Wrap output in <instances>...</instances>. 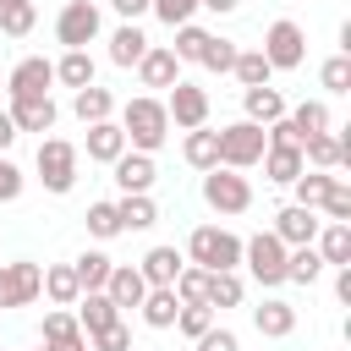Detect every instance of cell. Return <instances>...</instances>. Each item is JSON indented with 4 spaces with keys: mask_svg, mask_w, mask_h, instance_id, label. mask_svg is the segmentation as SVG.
I'll return each instance as SVG.
<instances>
[{
    "mask_svg": "<svg viewBox=\"0 0 351 351\" xmlns=\"http://www.w3.org/2000/svg\"><path fill=\"white\" fill-rule=\"evenodd\" d=\"M143 55H148V33H143L137 22H121V27L110 33V66L132 71V66H137Z\"/></svg>",
    "mask_w": 351,
    "mask_h": 351,
    "instance_id": "44dd1931",
    "label": "cell"
},
{
    "mask_svg": "<svg viewBox=\"0 0 351 351\" xmlns=\"http://www.w3.org/2000/svg\"><path fill=\"white\" fill-rule=\"evenodd\" d=\"M197 11H214V16H230V11H241V0H197Z\"/></svg>",
    "mask_w": 351,
    "mask_h": 351,
    "instance_id": "816d5d0a",
    "label": "cell"
},
{
    "mask_svg": "<svg viewBox=\"0 0 351 351\" xmlns=\"http://www.w3.org/2000/svg\"><path fill=\"white\" fill-rule=\"evenodd\" d=\"M137 82L143 88H165V93L181 82V60L170 55V44H148V55L137 60Z\"/></svg>",
    "mask_w": 351,
    "mask_h": 351,
    "instance_id": "9a60e30c",
    "label": "cell"
},
{
    "mask_svg": "<svg viewBox=\"0 0 351 351\" xmlns=\"http://www.w3.org/2000/svg\"><path fill=\"white\" fill-rule=\"evenodd\" d=\"M258 55L269 60V71H296V66L307 60V33H302V22H291V16H274V22L263 27V44H258Z\"/></svg>",
    "mask_w": 351,
    "mask_h": 351,
    "instance_id": "277c9868",
    "label": "cell"
},
{
    "mask_svg": "<svg viewBox=\"0 0 351 351\" xmlns=\"http://www.w3.org/2000/svg\"><path fill=\"white\" fill-rule=\"evenodd\" d=\"M258 165H263V176H269L274 186H291V181L307 170V165H302V148H263Z\"/></svg>",
    "mask_w": 351,
    "mask_h": 351,
    "instance_id": "4dcf8cb0",
    "label": "cell"
},
{
    "mask_svg": "<svg viewBox=\"0 0 351 351\" xmlns=\"http://www.w3.org/2000/svg\"><path fill=\"white\" fill-rule=\"evenodd\" d=\"M230 77H236L241 88H269V82H274V71H269V60H263L258 49H236V66H230Z\"/></svg>",
    "mask_w": 351,
    "mask_h": 351,
    "instance_id": "d590c367",
    "label": "cell"
},
{
    "mask_svg": "<svg viewBox=\"0 0 351 351\" xmlns=\"http://www.w3.org/2000/svg\"><path fill=\"white\" fill-rule=\"evenodd\" d=\"M0 93H5V77H0Z\"/></svg>",
    "mask_w": 351,
    "mask_h": 351,
    "instance_id": "11a10c76",
    "label": "cell"
},
{
    "mask_svg": "<svg viewBox=\"0 0 351 351\" xmlns=\"http://www.w3.org/2000/svg\"><path fill=\"white\" fill-rule=\"evenodd\" d=\"M291 104H285V93L269 82V88H241V121H252V126H274L280 115H285Z\"/></svg>",
    "mask_w": 351,
    "mask_h": 351,
    "instance_id": "2e32d148",
    "label": "cell"
},
{
    "mask_svg": "<svg viewBox=\"0 0 351 351\" xmlns=\"http://www.w3.org/2000/svg\"><path fill=\"white\" fill-rule=\"evenodd\" d=\"M38 27V5L33 0H0V33L5 38H27Z\"/></svg>",
    "mask_w": 351,
    "mask_h": 351,
    "instance_id": "836d02e7",
    "label": "cell"
},
{
    "mask_svg": "<svg viewBox=\"0 0 351 351\" xmlns=\"http://www.w3.org/2000/svg\"><path fill=\"white\" fill-rule=\"evenodd\" d=\"M203 44H208V27H197V22H186V27H176V44H170V55H176L181 66H197V55H203Z\"/></svg>",
    "mask_w": 351,
    "mask_h": 351,
    "instance_id": "ab89813d",
    "label": "cell"
},
{
    "mask_svg": "<svg viewBox=\"0 0 351 351\" xmlns=\"http://www.w3.org/2000/svg\"><path fill=\"white\" fill-rule=\"evenodd\" d=\"M93 77H99V66H93L88 49H66V55L55 60V82L71 88V93H77V88H93Z\"/></svg>",
    "mask_w": 351,
    "mask_h": 351,
    "instance_id": "d4e9b609",
    "label": "cell"
},
{
    "mask_svg": "<svg viewBox=\"0 0 351 351\" xmlns=\"http://www.w3.org/2000/svg\"><path fill=\"white\" fill-rule=\"evenodd\" d=\"M143 324L148 329H176V313H181V302H176V291L170 285H148V296H143Z\"/></svg>",
    "mask_w": 351,
    "mask_h": 351,
    "instance_id": "4316f807",
    "label": "cell"
},
{
    "mask_svg": "<svg viewBox=\"0 0 351 351\" xmlns=\"http://www.w3.org/2000/svg\"><path fill=\"white\" fill-rule=\"evenodd\" d=\"M181 258L197 263V269H208V274H219V269H241V236L225 230V225H197V230L186 236V252H181Z\"/></svg>",
    "mask_w": 351,
    "mask_h": 351,
    "instance_id": "7a4b0ae2",
    "label": "cell"
},
{
    "mask_svg": "<svg viewBox=\"0 0 351 351\" xmlns=\"http://www.w3.org/2000/svg\"><path fill=\"white\" fill-rule=\"evenodd\" d=\"M165 115H170L176 132H197V126H208V88H197V82L181 77V82L165 93Z\"/></svg>",
    "mask_w": 351,
    "mask_h": 351,
    "instance_id": "30bf717a",
    "label": "cell"
},
{
    "mask_svg": "<svg viewBox=\"0 0 351 351\" xmlns=\"http://www.w3.org/2000/svg\"><path fill=\"white\" fill-rule=\"evenodd\" d=\"M197 66L203 71H230L236 66V38H219V33H208V44H203V55H197Z\"/></svg>",
    "mask_w": 351,
    "mask_h": 351,
    "instance_id": "60d3db41",
    "label": "cell"
},
{
    "mask_svg": "<svg viewBox=\"0 0 351 351\" xmlns=\"http://www.w3.org/2000/svg\"><path fill=\"white\" fill-rule=\"evenodd\" d=\"M5 115L16 121V132H55V121H60V104L49 99V93H33V99H11L5 104Z\"/></svg>",
    "mask_w": 351,
    "mask_h": 351,
    "instance_id": "7c38bea8",
    "label": "cell"
},
{
    "mask_svg": "<svg viewBox=\"0 0 351 351\" xmlns=\"http://www.w3.org/2000/svg\"><path fill=\"white\" fill-rule=\"evenodd\" d=\"M82 219H88V236H93V241H115V236H121V214H115V203H110V197L88 203V214H82Z\"/></svg>",
    "mask_w": 351,
    "mask_h": 351,
    "instance_id": "f35d334b",
    "label": "cell"
},
{
    "mask_svg": "<svg viewBox=\"0 0 351 351\" xmlns=\"http://www.w3.org/2000/svg\"><path fill=\"white\" fill-rule=\"evenodd\" d=\"M16 137H22V132H16V121H11V115H5V110H0V154H5V148H11V143H16Z\"/></svg>",
    "mask_w": 351,
    "mask_h": 351,
    "instance_id": "f907efd6",
    "label": "cell"
},
{
    "mask_svg": "<svg viewBox=\"0 0 351 351\" xmlns=\"http://www.w3.org/2000/svg\"><path fill=\"white\" fill-rule=\"evenodd\" d=\"M99 33H104V11H99L93 0H66V5H60V16H55V44L88 49Z\"/></svg>",
    "mask_w": 351,
    "mask_h": 351,
    "instance_id": "ba28073f",
    "label": "cell"
},
{
    "mask_svg": "<svg viewBox=\"0 0 351 351\" xmlns=\"http://www.w3.org/2000/svg\"><path fill=\"white\" fill-rule=\"evenodd\" d=\"M82 340H88V335H82V324H77L71 307L44 313V346H82Z\"/></svg>",
    "mask_w": 351,
    "mask_h": 351,
    "instance_id": "d6a6232c",
    "label": "cell"
},
{
    "mask_svg": "<svg viewBox=\"0 0 351 351\" xmlns=\"http://www.w3.org/2000/svg\"><path fill=\"white\" fill-rule=\"evenodd\" d=\"M285 121H291V126H296V132H302V143H307V137H318V132H329V126H335V121H329V104H324V99H302V104H296V110H285Z\"/></svg>",
    "mask_w": 351,
    "mask_h": 351,
    "instance_id": "1f68e13d",
    "label": "cell"
},
{
    "mask_svg": "<svg viewBox=\"0 0 351 351\" xmlns=\"http://www.w3.org/2000/svg\"><path fill=\"white\" fill-rule=\"evenodd\" d=\"M22 186H27V176H22V165L0 154V203H16V197H22Z\"/></svg>",
    "mask_w": 351,
    "mask_h": 351,
    "instance_id": "7dc6e473",
    "label": "cell"
},
{
    "mask_svg": "<svg viewBox=\"0 0 351 351\" xmlns=\"http://www.w3.org/2000/svg\"><path fill=\"white\" fill-rule=\"evenodd\" d=\"M241 296H247V280H241V269H219V274H208V291H203V302L219 313V307H241Z\"/></svg>",
    "mask_w": 351,
    "mask_h": 351,
    "instance_id": "f1b7e54d",
    "label": "cell"
},
{
    "mask_svg": "<svg viewBox=\"0 0 351 351\" xmlns=\"http://www.w3.org/2000/svg\"><path fill=\"white\" fill-rule=\"evenodd\" d=\"M104 296L126 313V307H143V296H148V285H143V274H137V263H115L110 269V280H104Z\"/></svg>",
    "mask_w": 351,
    "mask_h": 351,
    "instance_id": "d6986e66",
    "label": "cell"
},
{
    "mask_svg": "<svg viewBox=\"0 0 351 351\" xmlns=\"http://www.w3.org/2000/svg\"><path fill=\"white\" fill-rule=\"evenodd\" d=\"M318 82H324V93H351V55H329L318 66Z\"/></svg>",
    "mask_w": 351,
    "mask_h": 351,
    "instance_id": "7bdbcfd3",
    "label": "cell"
},
{
    "mask_svg": "<svg viewBox=\"0 0 351 351\" xmlns=\"http://www.w3.org/2000/svg\"><path fill=\"white\" fill-rule=\"evenodd\" d=\"M203 203H208L219 219H230V214H247V208H252V181H247L241 170H225V165H214V170H203Z\"/></svg>",
    "mask_w": 351,
    "mask_h": 351,
    "instance_id": "5b68a950",
    "label": "cell"
},
{
    "mask_svg": "<svg viewBox=\"0 0 351 351\" xmlns=\"http://www.w3.org/2000/svg\"><path fill=\"white\" fill-rule=\"evenodd\" d=\"M110 269H115V258H110V252H99V247H88L82 258H71V274H77V291H104V280H110Z\"/></svg>",
    "mask_w": 351,
    "mask_h": 351,
    "instance_id": "83f0119b",
    "label": "cell"
},
{
    "mask_svg": "<svg viewBox=\"0 0 351 351\" xmlns=\"http://www.w3.org/2000/svg\"><path fill=\"white\" fill-rule=\"evenodd\" d=\"M335 302H351V269H335Z\"/></svg>",
    "mask_w": 351,
    "mask_h": 351,
    "instance_id": "f5cc1de1",
    "label": "cell"
},
{
    "mask_svg": "<svg viewBox=\"0 0 351 351\" xmlns=\"http://www.w3.org/2000/svg\"><path fill=\"white\" fill-rule=\"evenodd\" d=\"M77 165H82V148L66 143V137H38V154H33V170L44 181V192L66 197L77 186Z\"/></svg>",
    "mask_w": 351,
    "mask_h": 351,
    "instance_id": "3957f363",
    "label": "cell"
},
{
    "mask_svg": "<svg viewBox=\"0 0 351 351\" xmlns=\"http://www.w3.org/2000/svg\"><path fill=\"white\" fill-rule=\"evenodd\" d=\"M318 274H324V258L313 247H291L285 252V285H313Z\"/></svg>",
    "mask_w": 351,
    "mask_h": 351,
    "instance_id": "74e56055",
    "label": "cell"
},
{
    "mask_svg": "<svg viewBox=\"0 0 351 351\" xmlns=\"http://www.w3.org/2000/svg\"><path fill=\"white\" fill-rule=\"evenodd\" d=\"M49 88H55V60H44V55H22L5 71V99H33V93H49Z\"/></svg>",
    "mask_w": 351,
    "mask_h": 351,
    "instance_id": "8fae6325",
    "label": "cell"
},
{
    "mask_svg": "<svg viewBox=\"0 0 351 351\" xmlns=\"http://www.w3.org/2000/svg\"><path fill=\"white\" fill-rule=\"evenodd\" d=\"M313 252L324 258V269H351V225H318L313 236Z\"/></svg>",
    "mask_w": 351,
    "mask_h": 351,
    "instance_id": "ac0fdd59",
    "label": "cell"
},
{
    "mask_svg": "<svg viewBox=\"0 0 351 351\" xmlns=\"http://www.w3.org/2000/svg\"><path fill=\"white\" fill-rule=\"evenodd\" d=\"M44 296L55 302V307H77V274H71V263H49L44 269Z\"/></svg>",
    "mask_w": 351,
    "mask_h": 351,
    "instance_id": "e575fe53",
    "label": "cell"
},
{
    "mask_svg": "<svg viewBox=\"0 0 351 351\" xmlns=\"http://www.w3.org/2000/svg\"><path fill=\"white\" fill-rule=\"evenodd\" d=\"M71 115L82 121V126H99V121H115V93L110 88H77L71 93Z\"/></svg>",
    "mask_w": 351,
    "mask_h": 351,
    "instance_id": "7402d4cb",
    "label": "cell"
},
{
    "mask_svg": "<svg viewBox=\"0 0 351 351\" xmlns=\"http://www.w3.org/2000/svg\"><path fill=\"white\" fill-rule=\"evenodd\" d=\"M214 137H219V165H225V170H252V165L263 159V148H269L263 126H252V121H230V126H219Z\"/></svg>",
    "mask_w": 351,
    "mask_h": 351,
    "instance_id": "52a82bcc",
    "label": "cell"
},
{
    "mask_svg": "<svg viewBox=\"0 0 351 351\" xmlns=\"http://www.w3.org/2000/svg\"><path fill=\"white\" fill-rule=\"evenodd\" d=\"M148 5H154V0H110V11H115L121 22H137V16H148Z\"/></svg>",
    "mask_w": 351,
    "mask_h": 351,
    "instance_id": "681fc988",
    "label": "cell"
},
{
    "mask_svg": "<svg viewBox=\"0 0 351 351\" xmlns=\"http://www.w3.org/2000/svg\"><path fill=\"white\" fill-rule=\"evenodd\" d=\"M318 225H324V219H318L313 208H296V203H285V208L274 214V225H269V230L280 236V247H313Z\"/></svg>",
    "mask_w": 351,
    "mask_h": 351,
    "instance_id": "5bb4252c",
    "label": "cell"
},
{
    "mask_svg": "<svg viewBox=\"0 0 351 351\" xmlns=\"http://www.w3.org/2000/svg\"><path fill=\"white\" fill-rule=\"evenodd\" d=\"M285 252H291V247H280V236H274V230H258V236H247V241H241V263H247V274H252L263 291L285 285Z\"/></svg>",
    "mask_w": 351,
    "mask_h": 351,
    "instance_id": "8992f818",
    "label": "cell"
},
{
    "mask_svg": "<svg viewBox=\"0 0 351 351\" xmlns=\"http://www.w3.org/2000/svg\"><path fill=\"white\" fill-rule=\"evenodd\" d=\"M329 181H335L329 170H302V176L291 181V192H296L291 203H296V208H313V214H318V203H324V192H329Z\"/></svg>",
    "mask_w": 351,
    "mask_h": 351,
    "instance_id": "8d00e7d4",
    "label": "cell"
},
{
    "mask_svg": "<svg viewBox=\"0 0 351 351\" xmlns=\"http://www.w3.org/2000/svg\"><path fill=\"white\" fill-rule=\"evenodd\" d=\"M115 186H121V197H132V192H154V181H159V165H154V154H121L115 165Z\"/></svg>",
    "mask_w": 351,
    "mask_h": 351,
    "instance_id": "4fadbf2b",
    "label": "cell"
},
{
    "mask_svg": "<svg viewBox=\"0 0 351 351\" xmlns=\"http://www.w3.org/2000/svg\"><path fill=\"white\" fill-rule=\"evenodd\" d=\"M176 329H181L186 340L208 335V329H214V307H181V313H176Z\"/></svg>",
    "mask_w": 351,
    "mask_h": 351,
    "instance_id": "f6af8a7d",
    "label": "cell"
},
{
    "mask_svg": "<svg viewBox=\"0 0 351 351\" xmlns=\"http://www.w3.org/2000/svg\"><path fill=\"white\" fill-rule=\"evenodd\" d=\"M77 324H82V335H99V329L121 324V307H115L104 291H82V296H77Z\"/></svg>",
    "mask_w": 351,
    "mask_h": 351,
    "instance_id": "cb8c5ba5",
    "label": "cell"
},
{
    "mask_svg": "<svg viewBox=\"0 0 351 351\" xmlns=\"http://www.w3.org/2000/svg\"><path fill=\"white\" fill-rule=\"evenodd\" d=\"M181 159H186L192 170H214V165H219V137H214L208 126L186 132V137H181Z\"/></svg>",
    "mask_w": 351,
    "mask_h": 351,
    "instance_id": "f546056e",
    "label": "cell"
},
{
    "mask_svg": "<svg viewBox=\"0 0 351 351\" xmlns=\"http://www.w3.org/2000/svg\"><path fill=\"white\" fill-rule=\"evenodd\" d=\"M38 351H88V340L82 346H38Z\"/></svg>",
    "mask_w": 351,
    "mask_h": 351,
    "instance_id": "db71d44e",
    "label": "cell"
},
{
    "mask_svg": "<svg viewBox=\"0 0 351 351\" xmlns=\"http://www.w3.org/2000/svg\"><path fill=\"white\" fill-rule=\"evenodd\" d=\"M192 346H197V351H241L236 329H225V324H214V329H208V335H197Z\"/></svg>",
    "mask_w": 351,
    "mask_h": 351,
    "instance_id": "c3c4849f",
    "label": "cell"
},
{
    "mask_svg": "<svg viewBox=\"0 0 351 351\" xmlns=\"http://www.w3.org/2000/svg\"><path fill=\"white\" fill-rule=\"evenodd\" d=\"M88 351H132V329H126V318L110 324V329H99V335H88Z\"/></svg>",
    "mask_w": 351,
    "mask_h": 351,
    "instance_id": "bcb514c9",
    "label": "cell"
},
{
    "mask_svg": "<svg viewBox=\"0 0 351 351\" xmlns=\"http://www.w3.org/2000/svg\"><path fill=\"white\" fill-rule=\"evenodd\" d=\"M115 214H121V236H126V230H154V225H159V203H154L148 192L115 197Z\"/></svg>",
    "mask_w": 351,
    "mask_h": 351,
    "instance_id": "484cf974",
    "label": "cell"
},
{
    "mask_svg": "<svg viewBox=\"0 0 351 351\" xmlns=\"http://www.w3.org/2000/svg\"><path fill=\"white\" fill-rule=\"evenodd\" d=\"M148 11H154V16H159L170 33H176V27H186V22L197 16V0H154Z\"/></svg>",
    "mask_w": 351,
    "mask_h": 351,
    "instance_id": "ee69618b",
    "label": "cell"
},
{
    "mask_svg": "<svg viewBox=\"0 0 351 351\" xmlns=\"http://www.w3.org/2000/svg\"><path fill=\"white\" fill-rule=\"evenodd\" d=\"M252 329L263 340H285V335H296V307L280 302V296H269L263 307H252Z\"/></svg>",
    "mask_w": 351,
    "mask_h": 351,
    "instance_id": "ffe728a7",
    "label": "cell"
},
{
    "mask_svg": "<svg viewBox=\"0 0 351 351\" xmlns=\"http://www.w3.org/2000/svg\"><path fill=\"white\" fill-rule=\"evenodd\" d=\"M82 148H88V159H93V165H115V159L126 154V132H121L115 121H99V126H88Z\"/></svg>",
    "mask_w": 351,
    "mask_h": 351,
    "instance_id": "603a6c76",
    "label": "cell"
},
{
    "mask_svg": "<svg viewBox=\"0 0 351 351\" xmlns=\"http://www.w3.org/2000/svg\"><path fill=\"white\" fill-rule=\"evenodd\" d=\"M115 126L126 132V148H132V154H159V148L170 143V115H165V99H159V93L126 99Z\"/></svg>",
    "mask_w": 351,
    "mask_h": 351,
    "instance_id": "6da1fadb",
    "label": "cell"
},
{
    "mask_svg": "<svg viewBox=\"0 0 351 351\" xmlns=\"http://www.w3.org/2000/svg\"><path fill=\"white\" fill-rule=\"evenodd\" d=\"M181 247H170V241H159V247H148L143 252V263H137V274H143V285H176V274H181Z\"/></svg>",
    "mask_w": 351,
    "mask_h": 351,
    "instance_id": "e0dca14e",
    "label": "cell"
},
{
    "mask_svg": "<svg viewBox=\"0 0 351 351\" xmlns=\"http://www.w3.org/2000/svg\"><path fill=\"white\" fill-rule=\"evenodd\" d=\"M44 296V269L27 263V258H11L0 263V307H33Z\"/></svg>",
    "mask_w": 351,
    "mask_h": 351,
    "instance_id": "9c48e42d",
    "label": "cell"
},
{
    "mask_svg": "<svg viewBox=\"0 0 351 351\" xmlns=\"http://www.w3.org/2000/svg\"><path fill=\"white\" fill-rule=\"evenodd\" d=\"M318 208H324V219H329V225H351V186H346V176H335V181H329V192H324V203H318Z\"/></svg>",
    "mask_w": 351,
    "mask_h": 351,
    "instance_id": "b9f144b4",
    "label": "cell"
}]
</instances>
